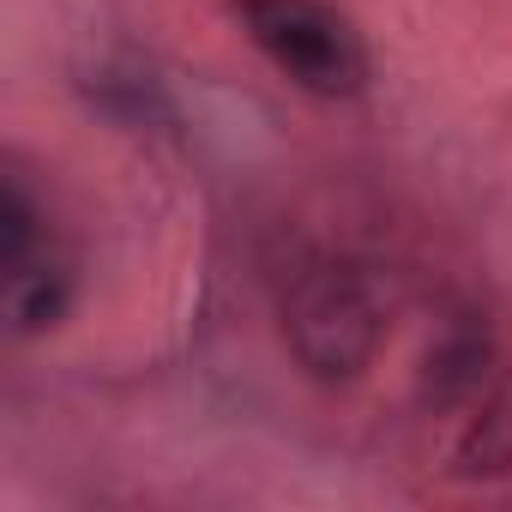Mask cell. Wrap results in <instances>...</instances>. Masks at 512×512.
<instances>
[{
    "instance_id": "6da1fadb",
    "label": "cell",
    "mask_w": 512,
    "mask_h": 512,
    "mask_svg": "<svg viewBox=\"0 0 512 512\" xmlns=\"http://www.w3.org/2000/svg\"><path fill=\"white\" fill-rule=\"evenodd\" d=\"M247 43L290 85L314 97H356L368 85V49L356 25L326 0H235Z\"/></svg>"
},
{
    "instance_id": "7a4b0ae2",
    "label": "cell",
    "mask_w": 512,
    "mask_h": 512,
    "mask_svg": "<svg viewBox=\"0 0 512 512\" xmlns=\"http://www.w3.org/2000/svg\"><path fill=\"white\" fill-rule=\"evenodd\" d=\"M380 302L368 296V284L356 272H308L296 290H290V308H284V338L296 350V362L314 374V380H356L374 350H380Z\"/></svg>"
},
{
    "instance_id": "3957f363",
    "label": "cell",
    "mask_w": 512,
    "mask_h": 512,
    "mask_svg": "<svg viewBox=\"0 0 512 512\" xmlns=\"http://www.w3.org/2000/svg\"><path fill=\"white\" fill-rule=\"evenodd\" d=\"M67 302H73V278L49 260H31L19 272H7V320L19 338H37L49 326L67 320Z\"/></svg>"
},
{
    "instance_id": "277c9868",
    "label": "cell",
    "mask_w": 512,
    "mask_h": 512,
    "mask_svg": "<svg viewBox=\"0 0 512 512\" xmlns=\"http://www.w3.org/2000/svg\"><path fill=\"white\" fill-rule=\"evenodd\" d=\"M452 464H458V476H500V470H512V374L482 398V410L470 416Z\"/></svg>"
}]
</instances>
